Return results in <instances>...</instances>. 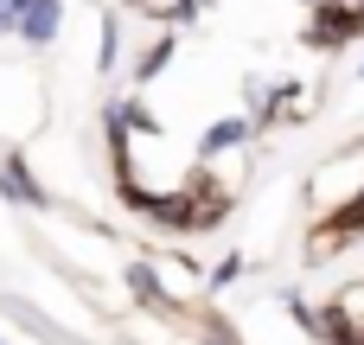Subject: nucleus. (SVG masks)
Instances as JSON below:
<instances>
[{
	"label": "nucleus",
	"mask_w": 364,
	"mask_h": 345,
	"mask_svg": "<svg viewBox=\"0 0 364 345\" xmlns=\"http://www.w3.org/2000/svg\"><path fill=\"white\" fill-rule=\"evenodd\" d=\"M364 198V147H346V154H333L320 173H314V186H307V205L320 211V224L333 230L339 218H352V205Z\"/></svg>",
	"instance_id": "f257e3e1"
},
{
	"label": "nucleus",
	"mask_w": 364,
	"mask_h": 345,
	"mask_svg": "<svg viewBox=\"0 0 364 345\" xmlns=\"http://www.w3.org/2000/svg\"><path fill=\"white\" fill-rule=\"evenodd\" d=\"M256 134H262V128H256L250 115H218V122L198 134V160H230V154H250V147H256Z\"/></svg>",
	"instance_id": "f03ea898"
},
{
	"label": "nucleus",
	"mask_w": 364,
	"mask_h": 345,
	"mask_svg": "<svg viewBox=\"0 0 364 345\" xmlns=\"http://www.w3.org/2000/svg\"><path fill=\"white\" fill-rule=\"evenodd\" d=\"M13 6H19V26H13L19 45H32V51L58 45V32H64V0H13Z\"/></svg>",
	"instance_id": "7ed1b4c3"
},
{
	"label": "nucleus",
	"mask_w": 364,
	"mask_h": 345,
	"mask_svg": "<svg viewBox=\"0 0 364 345\" xmlns=\"http://www.w3.org/2000/svg\"><path fill=\"white\" fill-rule=\"evenodd\" d=\"M0 198L26 205V211H45V205H51V192L32 179V166H26L19 154H0Z\"/></svg>",
	"instance_id": "20e7f679"
},
{
	"label": "nucleus",
	"mask_w": 364,
	"mask_h": 345,
	"mask_svg": "<svg viewBox=\"0 0 364 345\" xmlns=\"http://www.w3.org/2000/svg\"><path fill=\"white\" fill-rule=\"evenodd\" d=\"M128 64V38H122V13H102V26H96V70L102 77H115Z\"/></svg>",
	"instance_id": "39448f33"
},
{
	"label": "nucleus",
	"mask_w": 364,
	"mask_h": 345,
	"mask_svg": "<svg viewBox=\"0 0 364 345\" xmlns=\"http://www.w3.org/2000/svg\"><path fill=\"white\" fill-rule=\"evenodd\" d=\"M128 13H141L147 26H186V19L198 13V0H134Z\"/></svg>",
	"instance_id": "423d86ee"
},
{
	"label": "nucleus",
	"mask_w": 364,
	"mask_h": 345,
	"mask_svg": "<svg viewBox=\"0 0 364 345\" xmlns=\"http://www.w3.org/2000/svg\"><path fill=\"white\" fill-rule=\"evenodd\" d=\"M13 26H19V6H13V0H0V38H13Z\"/></svg>",
	"instance_id": "0eeeda50"
},
{
	"label": "nucleus",
	"mask_w": 364,
	"mask_h": 345,
	"mask_svg": "<svg viewBox=\"0 0 364 345\" xmlns=\"http://www.w3.org/2000/svg\"><path fill=\"white\" fill-rule=\"evenodd\" d=\"M358 77H364V58H358Z\"/></svg>",
	"instance_id": "6e6552de"
}]
</instances>
